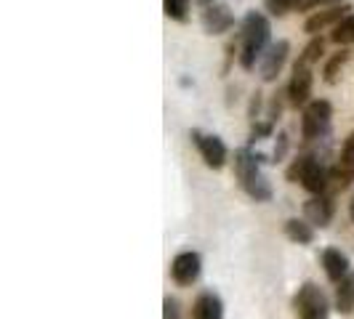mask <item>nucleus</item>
Returning <instances> with one entry per match:
<instances>
[{
  "mask_svg": "<svg viewBox=\"0 0 354 319\" xmlns=\"http://www.w3.org/2000/svg\"><path fill=\"white\" fill-rule=\"evenodd\" d=\"M349 218H352V224H354V197L349 200Z\"/></svg>",
  "mask_w": 354,
  "mask_h": 319,
  "instance_id": "29",
  "label": "nucleus"
},
{
  "mask_svg": "<svg viewBox=\"0 0 354 319\" xmlns=\"http://www.w3.org/2000/svg\"><path fill=\"white\" fill-rule=\"evenodd\" d=\"M197 3H200V6H205V8H208V6H213V3H216V0H197Z\"/></svg>",
  "mask_w": 354,
  "mask_h": 319,
  "instance_id": "30",
  "label": "nucleus"
},
{
  "mask_svg": "<svg viewBox=\"0 0 354 319\" xmlns=\"http://www.w3.org/2000/svg\"><path fill=\"white\" fill-rule=\"evenodd\" d=\"M200 271H203V258H200V253H195V250L178 253L176 258H174V264H171V277H174V282L178 287L195 284Z\"/></svg>",
  "mask_w": 354,
  "mask_h": 319,
  "instance_id": "8",
  "label": "nucleus"
},
{
  "mask_svg": "<svg viewBox=\"0 0 354 319\" xmlns=\"http://www.w3.org/2000/svg\"><path fill=\"white\" fill-rule=\"evenodd\" d=\"M333 213H336V205H333L330 197H325V195H317L304 202V218H306L312 226H319V229L330 226Z\"/></svg>",
  "mask_w": 354,
  "mask_h": 319,
  "instance_id": "12",
  "label": "nucleus"
},
{
  "mask_svg": "<svg viewBox=\"0 0 354 319\" xmlns=\"http://www.w3.org/2000/svg\"><path fill=\"white\" fill-rule=\"evenodd\" d=\"M322 3H330V0H304V11H306V8H317V6H322Z\"/></svg>",
  "mask_w": 354,
  "mask_h": 319,
  "instance_id": "28",
  "label": "nucleus"
},
{
  "mask_svg": "<svg viewBox=\"0 0 354 319\" xmlns=\"http://www.w3.org/2000/svg\"><path fill=\"white\" fill-rule=\"evenodd\" d=\"M349 6L346 3H338V6H330V8H325V11H317V14H312V17L304 21V32L312 37H317L319 32H325L328 27H336L338 21H344V19L349 17Z\"/></svg>",
  "mask_w": 354,
  "mask_h": 319,
  "instance_id": "10",
  "label": "nucleus"
},
{
  "mask_svg": "<svg viewBox=\"0 0 354 319\" xmlns=\"http://www.w3.org/2000/svg\"><path fill=\"white\" fill-rule=\"evenodd\" d=\"M285 176L290 184H301L304 189L315 197L322 195L330 184V171L312 155H301V157L293 160V165L285 171Z\"/></svg>",
  "mask_w": 354,
  "mask_h": 319,
  "instance_id": "3",
  "label": "nucleus"
},
{
  "mask_svg": "<svg viewBox=\"0 0 354 319\" xmlns=\"http://www.w3.org/2000/svg\"><path fill=\"white\" fill-rule=\"evenodd\" d=\"M299 319H328L330 317V301L315 282H304L293 298Z\"/></svg>",
  "mask_w": 354,
  "mask_h": 319,
  "instance_id": "5",
  "label": "nucleus"
},
{
  "mask_svg": "<svg viewBox=\"0 0 354 319\" xmlns=\"http://www.w3.org/2000/svg\"><path fill=\"white\" fill-rule=\"evenodd\" d=\"M189 136H192L197 152H200V157H203V162H205L208 168L221 171V168L227 165L230 152H227V144L221 142L218 136H213V133H203V130H192Z\"/></svg>",
  "mask_w": 354,
  "mask_h": 319,
  "instance_id": "6",
  "label": "nucleus"
},
{
  "mask_svg": "<svg viewBox=\"0 0 354 319\" xmlns=\"http://www.w3.org/2000/svg\"><path fill=\"white\" fill-rule=\"evenodd\" d=\"M322 53H325V40L322 37H312L306 46H304L301 56H299V67H312V64H317L319 59H322Z\"/></svg>",
  "mask_w": 354,
  "mask_h": 319,
  "instance_id": "19",
  "label": "nucleus"
},
{
  "mask_svg": "<svg viewBox=\"0 0 354 319\" xmlns=\"http://www.w3.org/2000/svg\"><path fill=\"white\" fill-rule=\"evenodd\" d=\"M304 0H264V8L272 14V17H288L290 11H296V8H301Z\"/></svg>",
  "mask_w": 354,
  "mask_h": 319,
  "instance_id": "21",
  "label": "nucleus"
},
{
  "mask_svg": "<svg viewBox=\"0 0 354 319\" xmlns=\"http://www.w3.org/2000/svg\"><path fill=\"white\" fill-rule=\"evenodd\" d=\"M330 40L336 46H341V48L354 46V14H349L344 21H338L336 27H333V32H330Z\"/></svg>",
  "mask_w": 354,
  "mask_h": 319,
  "instance_id": "20",
  "label": "nucleus"
},
{
  "mask_svg": "<svg viewBox=\"0 0 354 319\" xmlns=\"http://www.w3.org/2000/svg\"><path fill=\"white\" fill-rule=\"evenodd\" d=\"M162 11L165 17L174 21H187L189 17V0H162Z\"/></svg>",
  "mask_w": 354,
  "mask_h": 319,
  "instance_id": "22",
  "label": "nucleus"
},
{
  "mask_svg": "<svg viewBox=\"0 0 354 319\" xmlns=\"http://www.w3.org/2000/svg\"><path fill=\"white\" fill-rule=\"evenodd\" d=\"M322 269H325V274H328L330 282H341V280H346L349 258H346L338 248L322 250Z\"/></svg>",
  "mask_w": 354,
  "mask_h": 319,
  "instance_id": "14",
  "label": "nucleus"
},
{
  "mask_svg": "<svg viewBox=\"0 0 354 319\" xmlns=\"http://www.w3.org/2000/svg\"><path fill=\"white\" fill-rule=\"evenodd\" d=\"M330 176L336 178L341 189H346V186H352L354 184V130L344 139L341 157H338L336 168H333V173H330Z\"/></svg>",
  "mask_w": 354,
  "mask_h": 319,
  "instance_id": "13",
  "label": "nucleus"
},
{
  "mask_svg": "<svg viewBox=\"0 0 354 319\" xmlns=\"http://www.w3.org/2000/svg\"><path fill=\"white\" fill-rule=\"evenodd\" d=\"M288 56H290V43L288 40H277L266 48V53L261 56V64H259V75H261L264 83H274L280 77Z\"/></svg>",
  "mask_w": 354,
  "mask_h": 319,
  "instance_id": "9",
  "label": "nucleus"
},
{
  "mask_svg": "<svg viewBox=\"0 0 354 319\" xmlns=\"http://www.w3.org/2000/svg\"><path fill=\"white\" fill-rule=\"evenodd\" d=\"M330 120H333L330 102L328 99H312L301 112V139L304 142L325 139L328 130H330Z\"/></svg>",
  "mask_w": 354,
  "mask_h": 319,
  "instance_id": "4",
  "label": "nucleus"
},
{
  "mask_svg": "<svg viewBox=\"0 0 354 319\" xmlns=\"http://www.w3.org/2000/svg\"><path fill=\"white\" fill-rule=\"evenodd\" d=\"M259 106H261V93H259V90H256V93H253V99H250V120H259V117H256V115H259Z\"/></svg>",
  "mask_w": 354,
  "mask_h": 319,
  "instance_id": "27",
  "label": "nucleus"
},
{
  "mask_svg": "<svg viewBox=\"0 0 354 319\" xmlns=\"http://www.w3.org/2000/svg\"><path fill=\"white\" fill-rule=\"evenodd\" d=\"M200 21H203V30L208 35H224V32H230L232 27H234V14L230 11L227 3H213V6H208L203 11Z\"/></svg>",
  "mask_w": 354,
  "mask_h": 319,
  "instance_id": "11",
  "label": "nucleus"
},
{
  "mask_svg": "<svg viewBox=\"0 0 354 319\" xmlns=\"http://www.w3.org/2000/svg\"><path fill=\"white\" fill-rule=\"evenodd\" d=\"M285 237L296 245H309L315 240V226L306 218H288L285 221Z\"/></svg>",
  "mask_w": 354,
  "mask_h": 319,
  "instance_id": "16",
  "label": "nucleus"
},
{
  "mask_svg": "<svg viewBox=\"0 0 354 319\" xmlns=\"http://www.w3.org/2000/svg\"><path fill=\"white\" fill-rule=\"evenodd\" d=\"M234 173H237V181L250 200H256V202L272 200V184L261 173V160H259V155H253L248 146L234 152Z\"/></svg>",
  "mask_w": 354,
  "mask_h": 319,
  "instance_id": "2",
  "label": "nucleus"
},
{
  "mask_svg": "<svg viewBox=\"0 0 354 319\" xmlns=\"http://www.w3.org/2000/svg\"><path fill=\"white\" fill-rule=\"evenodd\" d=\"M272 130H274V123H253V128H250V144L253 142H261V139H266V136H272Z\"/></svg>",
  "mask_w": 354,
  "mask_h": 319,
  "instance_id": "23",
  "label": "nucleus"
},
{
  "mask_svg": "<svg viewBox=\"0 0 354 319\" xmlns=\"http://www.w3.org/2000/svg\"><path fill=\"white\" fill-rule=\"evenodd\" d=\"M272 46V24L261 11H248L240 27V64L243 70H253L261 64V56Z\"/></svg>",
  "mask_w": 354,
  "mask_h": 319,
  "instance_id": "1",
  "label": "nucleus"
},
{
  "mask_svg": "<svg viewBox=\"0 0 354 319\" xmlns=\"http://www.w3.org/2000/svg\"><path fill=\"white\" fill-rule=\"evenodd\" d=\"M336 311L349 317L354 311V280H341L336 287Z\"/></svg>",
  "mask_w": 354,
  "mask_h": 319,
  "instance_id": "18",
  "label": "nucleus"
},
{
  "mask_svg": "<svg viewBox=\"0 0 354 319\" xmlns=\"http://www.w3.org/2000/svg\"><path fill=\"white\" fill-rule=\"evenodd\" d=\"M349 59H352V51L349 48H338L328 61H325V70H322V80L328 83V86H336L338 83V75L344 72V67L349 64Z\"/></svg>",
  "mask_w": 354,
  "mask_h": 319,
  "instance_id": "17",
  "label": "nucleus"
},
{
  "mask_svg": "<svg viewBox=\"0 0 354 319\" xmlns=\"http://www.w3.org/2000/svg\"><path fill=\"white\" fill-rule=\"evenodd\" d=\"M277 139H280V142H277V146H274V155H272V157H274V162H280V160L285 157V152H288V133H280Z\"/></svg>",
  "mask_w": 354,
  "mask_h": 319,
  "instance_id": "25",
  "label": "nucleus"
},
{
  "mask_svg": "<svg viewBox=\"0 0 354 319\" xmlns=\"http://www.w3.org/2000/svg\"><path fill=\"white\" fill-rule=\"evenodd\" d=\"M280 115H283V99H280V93H277V96L269 102V109H266V120H269V123H274Z\"/></svg>",
  "mask_w": 354,
  "mask_h": 319,
  "instance_id": "24",
  "label": "nucleus"
},
{
  "mask_svg": "<svg viewBox=\"0 0 354 319\" xmlns=\"http://www.w3.org/2000/svg\"><path fill=\"white\" fill-rule=\"evenodd\" d=\"M165 319H178V303L174 298H165Z\"/></svg>",
  "mask_w": 354,
  "mask_h": 319,
  "instance_id": "26",
  "label": "nucleus"
},
{
  "mask_svg": "<svg viewBox=\"0 0 354 319\" xmlns=\"http://www.w3.org/2000/svg\"><path fill=\"white\" fill-rule=\"evenodd\" d=\"M312 88H315V72L312 67H299L293 64V75L288 80V88H285V96H288V104L290 106H306L312 99Z\"/></svg>",
  "mask_w": 354,
  "mask_h": 319,
  "instance_id": "7",
  "label": "nucleus"
},
{
  "mask_svg": "<svg viewBox=\"0 0 354 319\" xmlns=\"http://www.w3.org/2000/svg\"><path fill=\"white\" fill-rule=\"evenodd\" d=\"M192 319H224V303L216 293H200L192 303Z\"/></svg>",
  "mask_w": 354,
  "mask_h": 319,
  "instance_id": "15",
  "label": "nucleus"
}]
</instances>
